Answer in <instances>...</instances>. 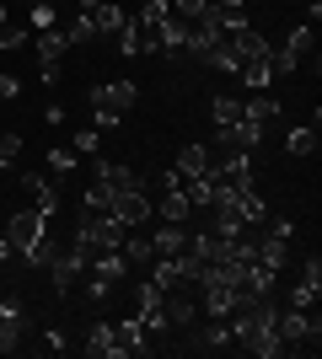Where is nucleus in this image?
I'll return each mask as SVG.
<instances>
[{
	"mask_svg": "<svg viewBox=\"0 0 322 359\" xmlns=\"http://www.w3.org/2000/svg\"><path fill=\"white\" fill-rule=\"evenodd\" d=\"M311 43H317V38H311V27H295L279 48H269V70H274V81H285V75L301 70V60L311 54Z\"/></svg>",
	"mask_w": 322,
	"mask_h": 359,
	"instance_id": "obj_3",
	"label": "nucleus"
},
{
	"mask_svg": "<svg viewBox=\"0 0 322 359\" xmlns=\"http://www.w3.org/2000/svg\"><path fill=\"white\" fill-rule=\"evenodd\" d=\"M167 16H172V0H140V16H135V22H145V27H161Z\"/></svg>",
	"mask_w": 322,
	"mask_h": 359,
	"instance_id": "obj_25",
	"label": "nucleus"
},
{
	"mask_svg": "<svg viewBox=\"0 0 322 359\" xmlns=\"http://www.w3.org/2000/svg\"><path fill=\"white\" fill-rule=\"evenodd\" d=\"M0 172H6V161H0Z\"/></svg>",
	"mask_w": 322,
	"mask_h": 359,
	"instance_id": "obj_45",
	"label": "nucleus"
},
{
	"mask_svg": "<svg viewBox=\"0 0 322 359\" xmlns=\"http://www.w3.org/2000/svg\"><path fill=\"white\" fill-rule=\"evenodd\" d=\"M32 32H43V27H54V6H32Z\"/></svg>",
	"mask_w": 322,
	"mask_h": 359,
	"instance_id": "obj_36",
	"label": "nucleus"
},
{
	"mask_svg": "<svg viewBox=\"0 0 322 359\" xmlns=\"http://www.w3.org/2000/svg\"><path fill=\"white\" fill-rule=\"evenodd\" d=\"M92 38H97V22H92V11H81L70 22V43H92Z\"/></svg>",
	"mask_w": 322,
	"mask_h": 359,
	"instance_id": "obj_30",
	"label": "nucleus"
},
{
	"mask_svg": "<svg viewBox=\"0 0 322 359\" xmlns=\"http://www.w3.org/2000/svg\"><path fill=\"white\" fill-rule=\"evenodd\" d=\"M97 182H107L113 194H145V172H135L123 161H97Z\"/></svg>",
	"mask_w": 322,
	"mask_h": 359,
	"instance_id": "obj_7",
	"label": "nucleus"
},
{
	"mask_svg": "<svg viewBox=\"0 0 322 359\" xmlns=\"http://www.w3.org/2000/svg\"><path fill=\"white\" fill-rule=\"evenodd\" d=\"M60 75H65L60 60H43V86H60Z\"/></svg>",
	"mask_w": 322,
	"mask_h": 359,
	"instance_id": "obj_40",
	"label": "nucleus"
},
{
	"mask_svg": "<svg viewBox=\"0 0 322 359\" xmlns=\"http://www.w3.org/2000/svg\"><path fill=\"white\" fill-rule=\"evenodd\" d=\"M151 285L161 290V295L183 285V273H177V263H172V257H156V263H151Z\"/></svg>",
	"mask_w": 322,
	"mask_h": 359,
	"instance_id": "obj_22",
	"label": "nucleus"
},
{
	"mask_svg": "<svg viewBox=\"0 0 322 359\" xmlns=\"http://www.w3.org/2000/svg\"><path fill=\"white\" fill-rule=\"evenodd\" d=\"M81 204H86V210H107V204H113V188H107V182H92Z\"/></svg>",
	"mask_w": 322,
	"mask_h": 359,
	"instance_id": "obj_32",
	"label": "nucleus"
},
{
	"mask_svg": "<svg viewBox=\"0 0 322 359\" xmlns=\"http://www.w3.org/2000/svg\"><path fill=\"white\" fill-rule=\"evenodd\" d=\"M22 43H27V27L6 22V27H0V48H22Z\"/></svg>",
	"mask_w": 322,
	"mask_h": 359,
	"instance_id": "obj_35",
	"label": "nucleus"
},
{
	"mask_svg": "<svg viewBox=\"0 0 322 359\" xmlns=\"http://www.w3.org/2000/svg\"><path fill=\"white\" fill-rule=\"evenodd\" d=\"M113 38H119V54H123V60H129V54H140V27H135V16H129Z\"/></svg>",
	"mask_w": 322,
	"mask_h": 359,
	"instance_id": "obj_29",
	"label": "nucleus"
},
{
	"mask_svg": "<svg viewBox=\"0 0 322 359\" xmlns=\"http://www.w3.org/2000/svg\"><path fill=\"white\" fill-rule=\"evenodd\" d=\"M226 48H231V54H236V70H242L247 60H263V54H269V48H274V43H269V38H263V32L253 27V22H247V27L226 32Z\"/></svg>",
	"mask_w": 322,
	"mask_h": 359,
	"instance_id": "obj_6",
	"label": "nucleus"
},
{
	"mask_svg": "<svg viewBox=\"0 0 322 359\" xmlns=\"http://www.w3.org/2000/svg\"><path fill=\"white\" fill-rule=\"evenodd\" d=\"M215 6H247V0H215Z\"/></svg>",
	"mask_w": 322,
	"mask_h": 359,
	"instance_id": "obj_44",
	"label": "nucleus"
},
{
	"mask_svg": "<svg viewBox=\"0 0 322 359\" xmlns=\"http://www.w3.org/2000/svg\"><path fill=\"white\" fill-rule=\"evenodd\" d=\"M183 194L194 210H210L215 204V177H183Z\"/></svg>",
	"mask_w": 322,
	"mask_h": 359,
	"instance_id": "obj_21",
	"label": "nucleus"
},
{
	"mask_svg": "<svg viewBox=\"0 0 322 359\" xmlns=\"http://www.w3.org/2000/svg\"><path fill=\"white\" fill-rule=\"evenodd\" d=\"M317 300H322V285H311V279H301V285L290 290V300H285V306H301V311H311Z\"/></svg>",
	"mask_w": 322,
	"mask_h": 359,
	"instance_id": "obj_27",
	"label": "nucleus"
},
{
	"mask_svg": "<svg viewBox=\"0 0 322 359\" xmlns=\"http://www.w3.org/2000/svg\"><path fill=\"white\" fill-rule=\"evenodd\" d=\"M6 22H11V6H6V0H0V27H6Z\"/></svg>",
	"mask_w": 322,
	"mask_h": 359,
	"instance_id": "obj_42",
	"label": "nucleus"
},
{
	"mask_svg": "<svg viewBox=\"0 0 322 359\" xmlns=\"http://www.w3.org/2000/svg\"><path fill=\"white\" fill-rule=\"evenodd\" d=\"M183 247H188V225H172V220H161V225L151 231V252H156V257H177Z\"/></svg>",
	"mask_w": 322,
	"mask_h": 359,
	"instance_id": "obj_11",
	"label": "nucleus"
},
{
	"mask_svg": "<svg viewBox=\"0 0 322 359\" xmlns=\"http://www.w3.org/2000/svg\"><path fill=\"white\" fill-rule=\"evenodd\" d=\"M161 311H167V327H183V332H188V327H194V316H199V306L167 290V295H161Z\"/></svg>",
	"mask_w": 322,
	"mask_h": 359,
	"instance_id": "obj_15",
	"label": "nucleus"
},
{
	"mask_svg": "<svg viewBox=\"0 0 322 359\" xmlns=\"http://www.w3.org/2000/svg\"><path fill=\"white\" fill-rule=\"evenodd\" d=\"M76 6H81V11H92V6H97V0H76Z\"/></svg>",
	"mask_w": 322,
	"mask_h": 359,
	"instance_id": "obj_43",
	"label": "nucleus"
},
{
	"mask_svg": "<svg viewBox=\"0 0 322 359\" xmlns=\"http://www.w3.org/2000/svg\"><path fill=\"white\" fill-rule=\"evenodd\" d=\"M92 22H97V32H119L123 22H129V11H123L119 0H97V6H92Z\"/></svg>",
	"mask_w": 322,
	"mask_h": 359,
	"instance_id": "obj_17",
	"label": "nucleus"
},
{
	"mask_svg": "<svg viewBox=\"0 0 322 359\" xmlns=\"http://www.w3.org/2000/svg\"><path fill=\"white\" fill-rule=\"evenodd\" d=\"M156 220H172V225H188V220H194V204H188L183 182H177V188H167V198L156 204Z\"/></svg>",
	"mask_w": 322,
	"mask_h": 359,
	"instance_id": "obj_13",
	"label": "nucleus"
},
{
	"mask_svg": "<svg viewBox=\"0 0 322 359\" xmlns=\"http://www.w3.org/2000/svg\"><path fill=\"white\" fill-rule=\"evenodd\" d=\"M6 257H11V241H6V231H0V263H6Z\"/></svg>",
	"mask_w": 322,
	"mask_h": 359,
	"instance_id": "obj_41",
	"label": "nucleus"
},
{
	"mask_svg": "<svg viewBox=\"0 0 322 359\" xmlns=\"http://www.w3.org/2000/svg\"><path fill=\"white\" fill-rule=\"evenodd\" d=\"M140 102V86L135 81H102V86H92V107L97 113H129V107Z\"/></svg>",
	"mask_w": 322,
	"mask_h": 359,
	"instance_id": "obj_4",
	"label": "nucleus"
},
{
	"mask_svg": "<svg viewBox=\"0 0 322 359\" xmlns=\"http://www.w3.org/2000/svg\"><path fill=\"white\" fill-rule=\"evenodd\" d=\"M22 332H27V322H22V300H0V354H11V348L22 344Z\"/></svg>",
	"mask_w": 322,
	"mask_h": 359,
	"instance_id": "obj_10",
	"label": "nucleus"
},
{
	"mask_svg": "<svg viewBox=\"0 0 322 359\" xmlns=\"http://www.w3.org/2000/svg\"><path fill=\"white\" fill-rule=\"evenodd\" d=\"M263 231H269V236H279V241H290V236H295V220H290V215H274V220H263Z\"/></svg>",
	"mask_w": 322,
	"mask_h": 359,
	"instance_id": "obj_33",
	"label": "nucleus"
},
{
	"mask_svg": "<svg viewBox=\"0 0 322 359\" xmlns=\"http://www.w3.org/2000/svg\"><path fill=\"white\" fill-rule=\"evenodd\" d=\"M16 156H22V135H6V140H0V161L11 166Z\"/></svg>",
	"mask_w": 322,
	"mask_h": 359,
	"instance_id": "obj_37",
	"label": "nucleus"
},
{
	"mask_svg": "<svg viewBox=\"0 0 322 359\" xmlns=\"http://www.w3.org/2000/svg\"><path fill=\"white\" fill-rule=\"evenodd\" d=\"M86 354H92V359H123L119 344H113V327H107V322H97V327H92V338H86Z\"/></svg>",
	"mask_w": 322,
	"mask_h": 359,
	"instance_id": "obj_18",
	"label": "nucleus"
},
{
	"mask_svg": "<svg viewBox=\"0 0 322 359\" xmlns=\"http://www.w3.org/2000/svg\"><path fill=\"white\" fill-rule=\"evenodd\" d=\"M204 6H210V0H172V16H177V22H199Z\"/></svg>",
	"mask_w": 322,
	"mask_h": 359,
	"instance_id": "obj_31",
	"label": "nucleus"
},
{
	"mask_svg": "<svg viewBox=\"0 0 322 359\" xmlns=\"http://www.w3.org/2000/svg\"><path fill=\"white\" fill-rule=\"evenodd\" d=\"M123 273H129V257L113 247V252H92V279H102V285H119Z\"/></svg>",
	"mask_w": 322,
	"mask_h": 359,
	"instance_id": "obj_14",
	"label": "nucleus"
},
{
	"mask_svg": "<svg viewBox=\"0 0 322 359\" xmlns=\"http://www.w3.org/2000/svg\"><path fill=\"white\" fill-rule=\"evenodd\" d=\"M43 236H48V215H38V210H16L11 220H6V241H11L16 257H27Z\"/></svg>",
	"mask_w": 322,
	"mask_h": 359,
	"instance_id": "obj_2",
	"label": "nucleus"
},
{
	"mask_svg": "<svg viewBox=\"0 0 322 359\" xmlns=\"http://www.w3.org/2000/svg\"><path fill=\"white\" fill-rule=\"evenodd\" d=\"M231 344H236V332H231L226 316H210V327L194 338V348H231Z\"/></svg>",
	"mask_w": 322,
	"mask_h": 359,
	"instance_id": "obj_16",
	"label": "nucleus"
},
{
	"mask_svg": "<svg viewBox=\"0 0 322 359\" xmlns=\"http://www.w3.org/2000/svg\"><path fill=\"white\" fill-rule=\"evenodd\" d=\"M236 75H242V81H247V86H274V70H269V54H263V60H247L242 65V70H236Z\"/></svg>",
	"mask_w": 322,
	"mask_h": 359,
	"instance_id": "obj_23",
	"label": "nucleus"
},
{
	"mask_svg": "<svg viewBox=\"0 0 322 359\" xmlns=\"http://www.w3.org/2000/svg\"><path fill=\"white\" fill-rule=\"evenodd\" d=\"M285 150H290V156H317V129H290V135H285Z\"/></svg>",
	"mask_w": 322,
	"mask_h": 359,
	"instance_id": "obj_24",
	"label": "nucleus"
},
{
	"mask_svg": "<svg viewBox=\"0 0 322 359\" xmlns=\"http://www.w3.org/2000/svg\"><path fill=\"white\" fill-rule=\"evenodd\" d=\"M301 279H311V285H322V257H307V263H301Z\"/></svg>",
	"mask_w": 322,
	"mask_h": 359,
	"instance_id": "obj_39",
	"label": "nucleus"
},
{
	"mask_svg": "<svg viewBox=\"0 0 322 359\" xmlns=\"http://www.w3.org/2000/svg\"><path fill=\"white\" fill-rule=\"evenodd\" d=\"M76 247H86V252H113V247H123V225L107 210H86L76 220Z\"/></svg>",
	"mask_w": 322,
	"mask_h": 359,
	"instance_id": "obj_1",
	"label": "nucleus"
},
{
	"mask_svg": "<svg viewBox=\"0 0 322 359\" xmlns=\"http://www.w3.org/2000/svg\"><path fill=\"white\" fill-rule=\"evenodd\" d=\"M242 118H253V123H269V118H279V102L269 97V91H253L242 102Z\"/></svg>",
	"mask_w": 322,
	"mask_h": 359,
	"instance_id": "obj_20",
	"label": "nucleus"
},
{
	"mask_svg": "<svg viewBox=\"0 0 322 359\" xmlns=\"http://www.w3.org/2000/svg\"><path fill=\"white\" fill-rule=\"evenodd\" d=\"M76 161H81V156H76L70 145H54V150H48V172H54V182H60V177H65V172H70Z\"/></svg>",
	"mask_w": 322,
	"mask_h": 359,
	"instance_id": "obj_28",
	"label": "nucleus"
},
{
	"mask_svg": "<svg viewBox=\"0 0 322 359\" xmlns=\"http://www.w3.org/2000/svg\"><path fill=\"white\" fill-rule=\"evenodd\" d=\"M22 97V81L16 75H0V102H16Z\"/></svg>",
	"mask_w": 322,
	"mask_h": 359,
	"instance_id": "obj_38",
	"label": "nucleus"
},
{
	"mask_svg": "<svg viewBox=\"0 0 322 359\" xmlns=\"http://www.w3.org/2000/svg\"><path fill=\"white\" fill-rule=\"evenodd\" d=\"M22 188H27V198H32V210H38V215H54V210H60V182L38 177V172H22Z\"/></svg>",
	"mask_w": 322,
	"mask_h": 359,
	"instance_id": "obj_8",
	"label": "nucleus"
},
{
	"mask_svg": "<svg viewBox=\"0 0 322 359\" xmlns=\"http://www.w3.org/2000/svg\"><path fill=\"white\" fill-rule=\"evenodd\" d=\"M107 215L123 225V231H135V225H145V220H156V204L145 194H113V204H107Z\"/></svg>",
	"mask_w": 322,
	"mask_h": 359,
	"instance_id": "obj_5",
	"label": "nucleus"
},
{
	"mask_svg": "<svg viewBox=\"0 0 322 359\" xmlns=\"http://www.w3.org/2000/svg\"><path fill=\"white\" fill-rule=\"evenodd\" d=\"M0 231H6V225H0Z\"/></svg>",
	"mask_w": 322,
	"mask_h": 359,
	"instance_id": "obj_46",
	"label": "nucleus"
},
{
	"mask_svg": "<svg viewBox=\"0 0 322 359\" xmlns=\"http://www.w3.org/2000/svg\"><path fill=\"white\" fill-rule=\"evenodd\" d=\"M210 113H215V129H220V123H236V118H242V102L220 91V97H215V102H210Z\"/></svg>",
	"mask_w": 322,
	"mask_h": 359,
	"instance_id": "obj_26",
	"label": "nucleus"
},
{
	"mask_svg": "<svg viewBox=\"0 0 322 359\" xmlns=\"http://www.w3.org/2000/svg\"><path fill=\"white\" fill-rule=\"evenodd\" d=\"M210 166H215L210 145H183L177 150V177H210Z\"/></svg>",
	"mask_w": 322,
	"mask_h": 359,
	"instance_id": "obj_12",
	"label": "nucleus"
},
{
	"mask_svg": "<svg viewBox=\"0 0 322 359\" xmlns=\"http://www.w3.org/2000/svg\"><path fill=\"white\" fill-rule=\"evenodd\" d=\"M97 135H102V129H76L70 150H76V156H92V150H97Z\"/></svg>",
	"mask_w": 322,
	"mask_h": 359,
	"instance_id": "obj_34",
	"label": "nucleus"
},
{
	"mask_svg": "<svg viewBox=\"0 0 322 359\" xmlns=\"http://www.w3.org/2000/svg\"><path fill=\"white\" fill-rule=\"evenodd\" d=\"M32 43H38V54H43V60H65V48H70V32H65V27H43L38 38H32Z\"/></svg>",
	"mask_w": 322,
	"mask_h": 359,
	"instance_id": "obj_19",
	"label": "nucleus"
},
{
	"mask_svg": "<svg viewBox=\"0 0 322 359\" xmlns=\"http://www.w3.org/2000/svg\"><path fill=\"white\" fill-rule=\"evenodd\" d=\"M113 344H119V354H123V359H129V354H151V348H156L140 316H135V322H119V327H113Z\"/></svg>",
	"mask_w": 322,
	"mask_h": 359,
	"instance_id": "obj_9",
	"label": "nucleus"
}]
</instances>
